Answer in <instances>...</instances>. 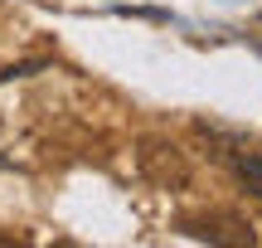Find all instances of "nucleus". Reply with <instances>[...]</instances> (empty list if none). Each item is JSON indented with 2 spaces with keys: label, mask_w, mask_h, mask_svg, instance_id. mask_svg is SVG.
Returning a JSON list of instances; mask_svg holds the SVG:
<instances>
[{
  "label": "nucleus",
  "mask_w": 262,
  "mask_h": 248,
  "mask_svg": "<svg viewBox=\"0 0 262 248\" xmlns=\"http://www.w3.org/2000/svg\"><path fill=\"white\" fill-rule=\"evenodd\" d=\"M238 175L248 180V190H253V195H262V161H257V156H248V161H238Z\"/></svg>",
  "instance_id": "obj_3"
},
{
  "label": "nucleus",
  "mask_w": 262,
  "mask_h": 248,
  "mask_svg": "<svg viewBox=\"0 0 262 248\" xmlns=\"http://www.w3.org/2000/svg\"><path fill=\"white\" fill-rule=\"evenodd\" d=\"M185 234L209 239V243H253V229L238 214H199V219H185Z\"/></svg>",
  "instance_id": "obj_2"
},
{
  "label": "nucleus",
  "mask_w": 262,
  "mask_h": 248,
  "mask_svg": "<svg viewBox=\"0 0 262 248\" xmlns=\"http://www.w3.org/2000/svg\"><path fill=\"white\" fill-rule=\"evenodd\" d=\"M136 166H141V175H146L150 185H160V190H180V185L189 180L185 156H180V146H170V141H146L136 151Z\"/></svg>",
  "instance_id": "obj_1"
},
{
  "label": "nucleus",
  "mask_w": 262,
  "mask_h": 248,
  "mask_svg": "<svg viewBox=\"0 0 262 248\" xmlns=\"http://www.w3.org/2000/svg\"><path fill=\"white\" fill-rule=\"evenodd\" d=\"M257 25H262V19H257Z\"/></svg>",
  "instance_id": "obj_4"
}]
</instances>
